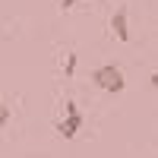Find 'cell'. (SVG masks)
I'll use <instances>...</instances> for the list:
<instances>
[{
	"label": "cell",
	"instance_id": "obj_6",
	"mask_svg": "<svg viewBox=\"0 0 158 158\" xmlns=\"http://www.w3.org/2000/svg\"><path fill=\"white\" fill-rule=\"evenodd\" d=\"M76 3H82V0H60V10H73Z\"/></svg>",
	"mask_w": 158,
	"mask_h": 158
},
{
	"label": "cell",
	"instance_id": "obj_2",
	"mask_svg": "<svg viewBox=\"0 0 158 158\" xmlns=\"http://www.w3.org/2000/svg\"><path fill=\"white\" fill-rule=\"evenodd\" d=\"M79 130H82V114H79V108L73 101H67V117L57 123V133L63 136V139H73Z\"/></svg>",
	"mask_w": 158,
	"mask_h": 158
},
{
	"label": "cell",
	"instance_id": "obj_5",
	"mask_svg": "<svg viewBox=\"0 0 158 158\" xmlns=\"http://www.w3.org/2000/svg\"><path fill=\"white\" fill-rule=\"evenodd\" d=\"M76 70V54H67V63H63V76H73Z\"/></svg>",
	"mask_w": 158,
	"mask_h": 158
},
{
	"label": "cell",
	"instance_id": "obj_1",
	"mask_svg": "<svg viewBox=\"0 0 158 158\" xmlns=\"http://www.w3.org/2000/svg\"><path fill=\"white\" fill-rule=\"evenodd\" d=\"M92 82H95L101 92H111V95H117V92H123L127 79H123V73L117 70L114 63H108V67H98V70H92Z\"/></svg>",
	"mask_w": 158,
	"mask_h": 158
},
{
	"label": "cell",
	"instance_id": "obj_3",
	"mask_svg": "<svg viewBox=\"0 0 158 158\" xmlns=\"http://www.w3.org/2000/svg\"><path fill=\"white\" fill-rule=\"evenodd\" d=\"M111 32L117 35V41H130V16H127V6H117L114 16H111Z\"/></svg>",
	"mask_w": 158,
	"mask_h": 158
},
{
	"label": "cell",
	"instance_id": "obj_4",
	"mask_svg": "<svg viewBox=\"0 0 158 158\" xmlns=\"http://www.w3.org/2000/svg\"><path fill=\"white\" fill-rule=\"evenodd\" d=\"M10 123V108H6V101H3V95H0V130H3Z\"/></svg>",
	"mask_w": 158,
	"mask_h": 158
}]
</instances>
